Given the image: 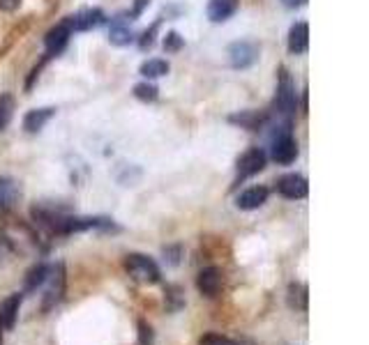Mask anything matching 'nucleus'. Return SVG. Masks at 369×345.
I'll list each match as a JSON object with an SVG mask.
<instances>
[{
  "label": "nucleus",
  "mask_w": 369,
  "mask_h": 345,
  "mask_svg": "<svg viewBox=\"0 0 369 345\" xmlns=\"http://www.w3.org/2000/svg\"><path fill=\"white\" fill-rule=\"evenodd\" d=\"M288 307L295 311H307V288L300 283L288 285Z\"/></svg>",
  "instance_id": "obj_18"
},
{
  "label": "nucleus",
  "mask_w": 369,
  "mask_h": 345,
  "mask_svg": "<svg viewBox=\"0 0 369 345\" xmlns=\"http://www.w3.org/2000/svg\"><path fill=\"white\" fill-rule=\"evenodd\" d=\"M104 21V14L102 10H83L78 12V14L65 19V23L70 25V30H90V28H97Z\"/></svg>",
  "instance_id": "obj_8"
},
{
  "label": "nucleus",
  "mask_w": 369,
  "mask_h": 345,
  "mask_svg": "<svg viewBox=\"0 0 369 345\" xmlns=\"http://www.w3.org/2000/svg\"><path fill=\"white\" fill-rule=\"evenodd\" d=\"M17 184L12 182V180H0V210H5V208H10L12 203H14V198H17Z\"/></svg>",
  "instance_id": "obj_20"
},
{
  "label": "nucleus",
  "mask_w": 369,
  "mask_h": 345,
  "mask_svg": "<svg viewBox=\"0 0 369 345\" xmlns=\"http://www.w3.org/2000/svg\"><path fill=\"white\" fill-rule=\"evenodd\" d=\"M282 3H284L288 10H295V8H302V5H305L307 0H282Z\"/></svg>",
  "instance_id": "obj_28"
},
{
  "label": "nucleus",
  "mask_w": 369,
  "mask_h": 345,
  "mask_svg": "<svg viewBox=\"0 0 369 345\" xmlns=\"http://www.w3.org/2000/svg\"><path fill=\"white\" fill-rule=\"evenodd\" d=\"M157 30H160V21H157L150 30L143 32V37H141V49H143V51L150 49V46L155 44V35H157Z\"/></svg>",
  "instance_id": "obj_25"
},
{
  "label": "nucleus",
  "mask_w": 369,
  "mask_h": 345,
  "mask_svg": "<svg viewBox=\"0 0 369 345\" xmlns=\"http://www.w3.org/2000/svg\"><path fill=\"white\" fill-rule=\"evenodd\" d=\"M309 46V25L295 23L288 32V51L291 53H305Z\"/></svg>",
  "instance_id": "obj_15"
},
{
  "label": "nucleus",
  "mask_w": 369,
  "mask_h": 345,
  "mask_svg": "<svg viewBox=\"0 0 369 345\" xmlns=\"http://www.w3.org/2000/svg\"><path fill=\"white\" fill-rule=\"evenodd\" d=\"M270 155L277 164H291L298 157V143L291 136H280L270 141Z\"/></svg>",
  "instance_id": "obj_5"
},
{
  "label": "nucleus",
  "mask_w": 369,
  "mask_h": 345,
  "mask_svg": "<svg viewBox=\"0 0 369 345\" xmlns=\"http://www.w3.org/2000/svg\"><path fill=\"white\" fill-rule=\"evenodd\" d=\"M157 92H160V90H157L153 83H138V85H134V97L141 99V102H155Z\"/></svg>",
  "instance_id": "obj_22"
},
{
  "label": "nucleus",
  "mask_w": 369,
  "mask_h": 345,
  "mask_svg": "<svg viewBox=\"0 0 369 345\" xmlns=\"http://www.w3.org/2000/svg\"><path fill=\"white\" fill-rule=\"evenodd\" d=\"M0 327H3V324H0ZM0 343H3V336H0Z\"/></svg>",
  "instance_id": "obj_30"
},
{
  "label": "nucleus",
  "mask_w": 369,
  "mask_h": 345,
  "mask_svg": "<svg viewBox=\"0 0 369 345\" xmlns=\"http://www.w3.org/2000/svg\"><path fill=\"white\" fill-rule=\"evenodd\" d=\"M56 109H35V111H28L23 118V129L30 131V134H35V131H39L44 127L46 122L54 118Z\"/></svg>",
  "instance_id": "obj_14"
},
{
  "label": "nucleus",
  "mask_w": 369,
  "mask_h": 345,
  "mask_svg": "<svg viewBox=\"0 0 369 345\" xmlns=\"http://www.w3.org/2000/svg\"><path fill=\"white\" fill-rule=\"evenodd\" d=\"M235 10H238V0H210L208 19L215 23H222V21H226L229 16H233Z\"/></svg>",
  "instance_id": "obj_11"
},
{
  "label": "nucleus",
  "mask_w": 369,
  "mask_h": 345,
  "mask_svg": "<svg viewBox=\"0 0 369 345\" xmlns=\"http://www.w3.org/2000/svg\"><path fill=\"white\" fill-rule=\"evenodd\" d=\"M266 201H268V189L266 187H252V189L242 191V194L238 196V201H235V205H238L240 210H256V208H261Z\"/></svg>",
  "instance_id": "obj_13"
},
{
  "label": "nucleus",
  "mask_w": 369,
  "mask_h": 345,
  "mask_svg": "<svg viewBox=\"0 0 369 345\" xmlns=\"http://www.w3.org/2000/svg\"><path fill=\"white\" fill-rule=\"evenodd\" d=\"M182 37L178 35V32H169L167 37H164V49L171 51V53H176V51H180L182 49Z\"/></svg>",
  "instance_id": "obj_23"
},
{
  "label": "nucleus",
  "mask_w": 369,
  "mask_h": 345,
  "mask_svg": "<svg viewBox=\"0 0 369 345\" xmlns=\"http://www.w3.org/2000/svg\"><path fill=\"white\" fill-rule=\"evenodd\" d=\"M266 118L268 115H263V113H256V111H242L238 113V115H231L229 120L233 122V124H240V127H245V129H259L263 122H266Z\"/></svg>",
  "instance_id": "obj_16"
},
{
  "label": "nucleus",
  "mask_w": 369,
  "mask_h": 345,
  "mask_svg": "<svg viewBox=\"0 0 369 345\" xmlns=\"http://www.w3.org/2000/svg\"><path fill=\"white\" fill-rule=\"evenodd\" d=\"M21 0H0V10L3 12H14Z\"/></svg>",
  "instance_id": "obj_26"
},
{
  "label": "nucleus",
  "mask_w": 369,
  "mask_h": 345,
  "mask_svg": "<svg viewBox=\"0 0 369 345\" xmlns=\"http://www.w3.org/2000/svg\"><path fill=\"white\" fill-rule=\"evenodd\" d=\"M46 276H49V265H42V263L35 265V267L28 271V276H25V290L32 293V290L42 288Z\"/></svg>",
  "instance_id": "obj_17"
},
{
  "label": "nucleus",
  "mask_w": 369,
  "mask_h": 345,
  "mask_svg": "<svg viewBox=\"0 0 369 345\" xmlns=\"http://www.w3.org/2000/svg\"><path fill=\"white\" fill-rule=\"evenodd\" d=\"M259 58V46L254 42H233L229 46V60H231V67L235 69H245L249 65L256 63Z\"/></svg>",
  "instance_id": "obj_2"
},
{
  "label": "nucleus",
  "mask_w": 369,
  "mask_h": 345,
  "mask_svg": "<svg viewBox=\"0 0 369 345\" xmlns=\"http://www.w3.org/2000/svg\"><path fill=\"white\" fill-rule=\"evenodd\" d=\"M46 300H44V309L49 311L54 304L61 302V297L65 293V269L63 265L58 267H49V276H46Z\"/></svg>",
  "instance_id": "obj_3"
},
{
  "label": "nucleus",
  "mask_w": 369,
  "mask_h": 345,
  "mask_svg": "<svg viewBox=\"0 0 369 345\" xmlns=\"http://www.w3.org/2000/svg\"><path fill=\"white\" fill-rule=\"evenodd\" d=\"M138 343L153 345V329H150L146 322H138Z\"/></svg>",
  "instance_id": "obj_24"
},
{
  "label": "nucleus",
  "mask_w": 369,
  "mask_h": 345,
  "mask_svg": "<svg viewBox=\"0 0 369 345\" xmlns=\"http://www.w3.org/2000/svg\"><path fill=\"white\" fill-rule=\"evenodd\" d=\"M70 35H72V30H70V25L65 23V21H63L61 25H56L54 30H49V35H46V39H44V44H46V58H51V56H56V53H61L65 46H67Z\"/></svg>",
  "instance_id": "obj_9"
},
{
  "label": "nucleus",
  "mask_w": 369,
  "mask_h": 345,
  "mask_svg": "<svg viewBox=\"0 0 369 345\" xmlns=\"http://www.w3.org/2000/svg\"><path fill=\"white\" fill-rule=\"evenodd\" d=\"M266 152H263L261 148H252L247 150L245 155H242L238 159V177L242 180V177H249V175H256V172H261L263 168H266Z\"/></svg>",
  "instance_id": "obj_4"
},
{
  "label": "nucleus",
  "mask_w": 369,
  "mask_h": 345,
  "mask_svg": "<svg viewBox=\"0 0 369 345\" xmlns=\"http://www.w3.org/2000/svg\"><path fill=\"white\" fill-rule=\"evenodd\" d=\"M21 302H23V295H12L8 297L3 304H0V324L5 329H12L17 324V318H19V309H21Z\"/></svg>",
  "instance_id": "obj_10"
},
{
  "label": "nucleus",
  "mask_w": 369,
  "mask_h": 345,
  "mask_svg": "<svg viewBox=\"0 0 369 345\" xmlns=\"http://www.w3.org/2000/svg\"><path fill=\"white\" fill-rule=\"evenodd\" d=\"M277 191H280L284 198H291V201H295V198H305L307 191H309V184L302 175H295V172H291V175H284L277 180Z\"/></svg>",
  "instance_id": "obj_6"
},
{
  "label": "nucleus",
  "mask_w": 369,
  "mask_h": 345,
  "mask_svg": "<svg viewBox=\"0 0 369 345\" xmlns=\"http://www.w3.org/2000/svg\"><path fill=\"white\" fill-rule=\"evenodd\" d=\"M222 281H224V278H222L220 269H217V267H206L199 276H196V288H199L201 295L215 297L222 290Z\"/></svg>",
  "instance_id": "obj_7"
},
{
  "label": "nucleus",
  "mask_w": 369,
  "mask_h": 345,
  "mask_svg": "<svg viewBox=\"0 0 369 345\" xmlns=\"http://www.w3.org/2000/svg\"><path fill=\"white\" fill-rule=\"evenodd\" d=\"M150 3V0H136V5H134V12H131V19H134V16H138V14H141V12H143V8H146V5Z\"/></svg>",
  "instance_id": "obj_27"
},
{
  "label": "nucleus",
  "mask_w": 369,
  "mask_h": 345,
  "mask_svg": "<svg viewBox=\"0 0 369 345\" xmlns=\"http://www.w3.org/2000/svg\"><path fill=\"white\" fill-rule=\"evenodd\" d=\"M224 345H238V343H235V341H231V343H224Z\"/></svg>",
  "instance_id": "obj_29"
},
{
  "label": "nucleus",
  "mask_w": 369,
  "mask_h": 345,
  "mask_svg": "<svg viewBox=\"0 0 369 345\" xmlns=\"http://www.w3.org/2000/svg\"><path fill=\"white\" fill-rule=\"evenodd\" d=\"M141 74L146 78H160L164 74H169V63L160 60V58H157V60H148L141 65Z\"/></svg>",
  "instance_id": "obj_19"
},
{
  "label": "nucleus",
  "mask_w": 369,
  "mask_h": 345,
  "mask_svg": "<svg viewBox=\"0 0 369 345\" xmlns=\"http://www.w3.org/2000/svg\"><path fill=\"white\" fill-rule=\"evenodd\" d=\"M12 113H14V99L12 95H0V131L10 124Z\"/></svg>",
  "instance_id": "obj_21"
},
{
  "label": "nucleus",
  "mask_w": 369,
  "mask_h": 345,
  "mask_svg": "<svg viewBox=\"0 0 369 345\" xmlns=\"http://www.w3.org/2000/svg\"><path fill=\"white\" fill-rule=\"evenodd\" d=\"M109 39H111V44H116V46H127L129 42H134V32L129 30L127 16H125V14L114 19V25H111V32H109Z\"/></svg>",
  "instance_id": "obj_12"
},
{
  "label": "nucleus",
  "mask_w": 369,
  "mask_h": 345,
  "mask_svg": "<svg viewBox=\"0 0 369 345\" xmlns=\"http://www.w3.org/2000/svg\"><path fill=\"white\" fill-rule=\"evenodd\" d=\"M125 269L129 271V276H134L141 283L160 281V267H157V263L143 254H129L125 258Z\"/></svg>",
  "instance_id": "obj_1"
}]
</instances>
